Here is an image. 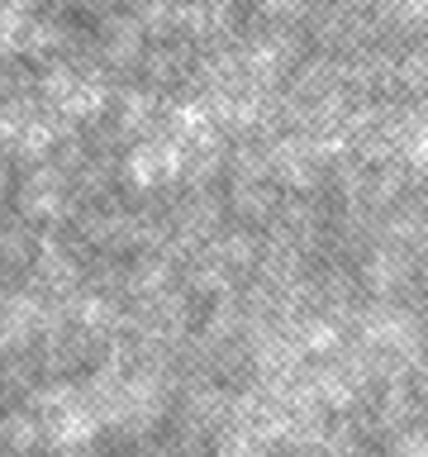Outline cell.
<instances>
[{
  "label": "cell",
  "mask_w": 428,
  "mask_h": 457,
  "mask_svg": "<svg viewBox=\"0 0 428 457\" xmlns=\"http://www.w3.org/2000/svg\"><path fill=\"white\" fill-rule=\"evenodd\" d=\"M371 281H376V286L405 281V262H399V257H376V262H371Z\"/></svg>",
  "instance_id": "1"
},
{
  "label": "cell",
  "mask_w": 428,
  "mask_h": 457,
  "mask_svg": "<svg viewBox=\"0 0 428 457\" xmlns=\"http://www.w3.org/2000/svg\"><path fill=\"white\" fill-rule=\"evenodd\" d=\"M399 457H428V434H424V428L405 438V448H399Z\"/></svg>",
  "instance_id": "2"
}]
</instances>
